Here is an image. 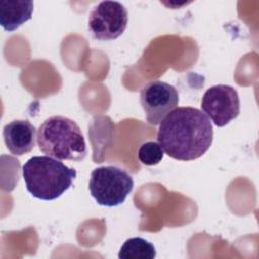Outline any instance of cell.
Listing matches in <instances>:
<instances>
[{"instance_id":"1","label":"cell","mask_w":259,"mask_h":259,"mask_svg":"<svg viewBox=\"0 0 259 259\" xmlns=\"http://www.w3.org/2000/svg\"><path fill=\"white\" fill-rule=\"evenodd\" d=\"M213 130L209 118L194 107H178L161 122L157 140L163 151L179 161H192L210 148Z\"/></svg>"},{"instance_id":"2","label":"cell","mask_w":259,"mask_h":259,"mask_svg":"<svg viewBox=\"0 0 259 259\" xmlns=\"http://www.w3.org/2000/svg\"><path fill=\"white\" fill-rule=\"evenodd\" d=\"M76 170L51 156H33L22 166L27 191L35 198L54 200L73 184Z\"/></svg>"},{"instance_id":"3","label":"cell","mask_w":259,"mask_h":259,"mask_svg":"<svg viewBox=\"0 0 259 259\" xmlns=\"http://www.w3.org/2000/svg\"><path fill=\"white\" fill-rule=\"evenodd\" d=\"M39 150L58 160L81 161L86 156V143L79 125L72 119L55 115L46 119L37 131Z\"/></svg>"},{"instance_id":"4","label":"cell","mask_w":259,"mask_h":259,"mask_svg":"<svg viewBox=\"0 0 259 259\" xmlns=\"http://www.w3.org/2000/svg\"><path fill=\"white\" fill-rule=\"evenodd\" d=\"M134 188L133 177L123 169L103 166L91 172L88 189L95 201L103 206H116L124 202Z\"/></svg>"},{"instance_id":"5","label":"cell","mask_w":259,"mask_h":259,"mask_svg":"<svg viewBox=\"0 0 259 259\" xmlns=\"http://www.w3.org/2000/svg\"><path fill=\"white\" fill-rule=\"evenodd\" d=\"M128 14L123 4L117 1L98 3L88 16V30L97 40H113L127 26Z\"/></svg>"},{"instance_id":"6","label":"cell","mask_w":259,"mask_h":259,"mask_svg":"<svg viewBox=\"0 0 259 259\" xmlns=\"http://www.w3.org/2000/svg\"><path fill=\"white\" fill-rule=\"evenodd\" d=\"M140 102L147 121L152 125H157L176 108L179 95L174 86L160 80H154L142 88Z\"/></svg>"},{"instance_id":"7","label":"cell","mask_w":259,"mask_h":259,"mask_svg":"<svg viewBox=\"0 0 259 259\" xmlns=\"http://www.w3.org/2000/svg\"><path fill=\"white\" fill-rule=\"evenodd\" d=\"M200 106L205 115L217 126L222 127L239 115V94L232 86L214 85L205 91Z\"/></svg>"},{"instance_id":"8","label":"cell","mask_w":259,"mask_h":259,"mask_svg":"<svg viewBox=\"0 0 259 259\" xmlns=\"http://www.w3.org/2000/svg\"><path fill=\"white\" fill-rule=\"evenodd\" d=\"M35 127L28 120H13L3 127V139L14 156L29 153L35 146Z\"/></svg>"},{"instance_id":"9","label":"cell","mask_w":259,"mask_h":259,"mask_svg":"<svg viewBox=\"0 0 259 259\" xmlns=\"http://www.w3.org/2000/svg\"><path fill=\"white\" fill-rule=\"evenodd\" d=\"M33 12V1L1 0L0 23L5 31H14L28 21Z\"/></svg>"},{"instance_id":"10","label":"cell","mask_w":259,"mask_h":259,"mask_svg":"<svg viewBox=\"0 0 259 259\" xmlns=\"http://www.w3.org/2000/svg\"><path fill=\"white\" fill-rule=\"evenodd\" d=\"M155 257L156 249L154 245L141 237L127 239L118 253L120 259H154Z\"/></svg>"},{"instance_id":"11","label":"cell","mask_w":259,"mask_h":259,"mask_svg":"<svg viewBox=\"0 0 259 259\" xmlns=\"http://www.w3.org/2000/svg\"><path fill=\"white\" fill-rule=\"evenodd\" d=\"M163 156V149L159 143L153 141L143 143L138 150V158L140 162L146 166L159 164L162 161Z\"/></svg>"}]
</instances>
